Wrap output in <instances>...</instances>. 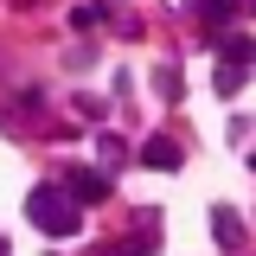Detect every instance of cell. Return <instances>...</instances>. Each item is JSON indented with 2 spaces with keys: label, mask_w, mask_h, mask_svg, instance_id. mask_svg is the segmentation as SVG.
Masks as SVG:
<instances>
[{
  "label": "cell",
  "mask_w": 256,
  "mask_h": 256,
  "mask_svg": "<svg viewBox=\"0 0 256 256\" xmlns=\"http://www.w3.org/2000/svg\"><path fill=\"white\" fill-rule=\"evenodd\" d=\"M26 218L38 224L45 237H77V230H84V205L64 186H32L26 192Z\"/></svg>",
  "instance_id": "6da1fadb"
},
{
  "label": "cell",
  "mask_w": 256,
  "mask_h": 256,
  "mask_svg": "<svg viewBox=\"0 0 256 256\" xmlns=\"http://www.w3.org/2000/svg\"><path fill=\"white\" fill-rule=\"evenodd\" d=\"M64 192H70L77 205H102V198H109V173H102V166H70V173H64Z\"/></svg>",
  "instance_id": "7a4b0ae2"
},
{
  "label": "cell",
  "mask_w": 256,
  "mask_h": 256,
  "mask_svg": "<svg viewBox=\"0 0 256 256\" xmlns=\"http://www.w3.org/2000/svg\"><path fill=\"white\" fill-rule=\"evenodd\" d=\"M192 13H198V32H205V45H218V32H230V13H237V0H186Z\"/></svg>",
  "instance_id": "3957f363"
},
{
  "label": "cell",
  "mask_w": 256,
  "mask_h": 256,
  "mask_svg": "<svg viewBox=\"0 0 256 256\" xmlns=\"http://www.w3.org/2000/svg\"><path fill=\"white\" fill-rule=\"evenodd\" d=\"M212 230H218V250H244V218L230 205H212Z\"/></svg>",
  "instance_id": "277c9868"
},
{
  "label": "cell",
  "mask_w": 256,
  "mask_h": 256,
  "mask_svg": "<svg viewBox=\"0 0 256 256\" xmlns=\"http://www.w3.org/2000/svg\"><path fill=\"white\" fill-rule=\"evenodd\" d=\"M180 141H166V134H154V141H148V148H141V166H154V173H173V166H180Z\"/></svg>",
  "instance_id": "5b68a950"
},
{
  "label": "cell",
  "mask_w": 256,
  "mask_h": 256,
  "mask_svg": "<svg viewBox=\"0 0 256 256\" xmlns=\"http://www.w3.org/2000/svg\"><path fill=\"white\" fill-rule=\"evenodd\" d=\"M218 58L250 70V64H256V38H244V32H218Z\"/></svg>",
  "instance_id": "8992f818"
},
{
  "label": "cell",
  "mask_w": 256,
  "mask_h": 256,
  "mask_svg": "<svg viewBox=\"0 0 256 256\" xmlns=\"http://www.w3.org/2000/svg\"><path fill=\"white\" fill-rule=\"evenodd\" d=\"M96 160H102V173H116V166L128 160V141H122V134H109V128H102V134H96Z\"/></svg>",
  "instance_id": "52a82bcc"
},
{
  "label": "cell",
  "mask_w": 256,
  "mask_h": 256,
  "mask_svg": "<svg viewBox=\"0 0 256 256\" xmlns=\"http://www.w3.org/2000/svg\"><path fill=\"white\" fill-rule=\"evenodd\" d=\"M244 90V64H218V96H237Z\"/></svg>",
  "instance_id": "ba28073f"
},
{
  "label": "cell",
  "mask_w": 256,
  "mask_h": 256,
  "mask_svg": "<svg viewBox=\"0 0 256 256\" xmlns=\"http://www.w3.org/2000/svg\"><path fill=\"white\" fill-rule=\"evenodd\" d=\"M180 96H186V84H180V70L166 64V70H160V102H180Z\"/></svg>",
  "instance_id": "9c48e42d"
},
{
  "label": "cell",
  "mask_w": 256,
  "mask_h": 256,
  "mask_svg": "<svg viewBox=\"0 0 256 256\" xmlns=\"http://www.w3.org/2000/svg\"><path fill=\"white\" fill-rule=\"evenodd\" d=\"M154 250H160L154 237H128V244H116V250H109V256H154Z\"/></svg>",
  "instance_id": "30bf717a"
},
{
  "label": "cell",
  "mask_w": 256,
  "mask_h": 256,
  "mask_svg": "<svg viewBox=\"0 0 256 256\" xmlns=\"http://www.w3.org/2000/svg\"><path fill=\"white\" fill-rule=\"evenodd\" d=\"M70 26H77V32H90V26H102V6H70Z\"/></svg>",
  "instance_id": "8fae6325"
},
{
  "label": "cell",
  "mask_w": 256,
  "mask_h": 256,
  "mask_svg": "<svg viewBox=\"0 0 256 256\" xmlns=\"http://www.w3.org/2000/svg\"><path fill=\"white\" fill-rule=\"evenodd\" d=\"M0 256H13V244H6V237H0Z\"/></svg>",
  "instance_id": "7c38bea8"
},
{
  "label": "cell",
  "mask_w": 256,
  "mask_h": 256,
  "mask_svg": "<svg viewBox=\"0 0 256 256\" xmlns=\"http://www.w3.org/2000/svg\"><path fill=\"white\" fill-rule=\"evenodd\" d=\"M237 6H250V13H256V0H237Z\"/></svg>",
  "instance_id": "4fadbf2b"
},
{
  "label": "cell",
  "mask_w": 256,
  "mask_h": 256,
  "mask_svg": "<svg viewBox=\"0 0 256 256\" xmlns=\"http://www.w3.org/2000/svg\"><path fill=\"white\" fill-rule=\"evenodd\" d=\"M250 166H256V154H250Z\"/></svg>",
  "instance_id": "5bb4252c"
}]
</instances>
